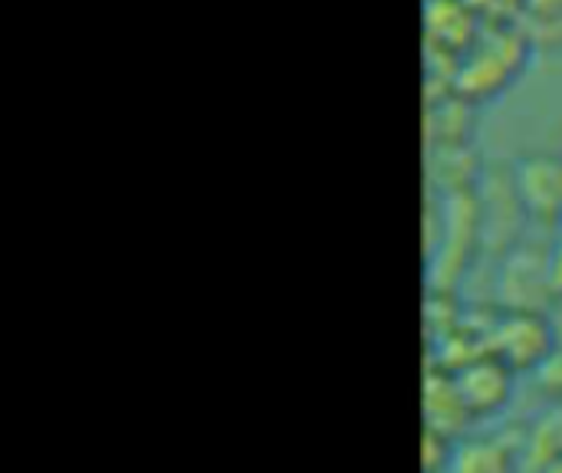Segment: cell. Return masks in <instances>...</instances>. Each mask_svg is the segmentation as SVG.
Returning a JSON list of instances; mask_svg holds the SVG:
<instances>
[{"instance_id": "obj_10", "label": "cell", "mask_w": 562, "mask_h": 473, "mask_svg": "<svg viewBox=\"0 0 562 473\" xmlns=\"http://www.w3.org/2000/svg\"><path fill=\"white\" fill-rule=\"evenodd\" d=\"M517 448L520 435H468L464 441H458L448 473H517Z\"/></svg>"}, {"instance_id": "obj_4", "label": "cell", "mask_w": 562, "mask_h": 473, "mask_svg": "<svg viewBox=\"0 0 562 473\" xmlns=\"http://www.w3.org/2000/svg\"><path fill=\"white\" fill-rule=\"evenodd\" d=\"M507 171L524 214L537 224L557 227L562 221V155L530 151L520 155Z\"/></svg>"}, {"instance_id": "obj_5", "label": "cell", "mask_w": 562, "mask_h": 473, "mask_svg": "<svg viewBox=\"0 0 562 473\" xmlns=\"http://www.w3.org/2000/svg\"><path fill=\"white\" fill-rule=\"evenodd\" d=\"M451 375H454L458 392L474 421H487V418L501 415L514 398L517 375L494 356H477V359L464 362L461 369H454Z\"/></svg>"}, {"instance_id": "obj_13", "label": "cell", "mask_w": 562, "mask_h": 473, "mask_svg": "<svg viewBox=\"0 0 562 473\" xmlns=\"http://www.w3.org/2000/svg\"><path fill=\"white\" fill-rule=\"evenodd\" d=\"M454 441L441 438V435H431L425 431L422 438V464H425V473H448L451 471V461H454Z\"/></svg>"}, {"instance_id": "obj_1", "label": "cell", "mask_w": 562, "mask_h": 473, "mask_svg": "<svg viewBox=\"0 0 562 473\" xmlns=\"http://www.w3.org/2000/svg\"><path fill=\"white\" fill-rule=\"evenodd\" d=\"M530 53L533 43L520 23L484 26L477 43L458 59L454 95L468 99L471 105H484L497 99L530 66Z\"/></svg>"}, {"instance_id": "obj_2", "label": "cell", "mask_w": 562, "mask_h": 473, "mask_svg": "<svg viewBox=\"0 0 562 473\" xmlns=\"http://www.w3.org/2000/svg\"><path fill=\"white\" fill-rule=\"evenodd\" d=\"M560 303L550 270L547 244L520 240L501 254L497 267V309L507 313H547Z\"/></svg>"}, {"instance_id": "obj_15", "label": "cell", "mask_w": 562, "mask_h": 473, "mask_svg": "<svg viewBox=\"0 0 562 473\" xmlns=\"http://www.w3.org/2000/svg\"><path fill=\"white\" fill-rule=\"evenodd\" d=\"M537 385L547 392V398H550V402L562 398V342L557 346V352L550 356V362L540 369V375H537Z\"/></svg>"}, {"instance_id": "obj_16", "label": "cell", "mask_w": 562, "mask_h": 473, "mask_svg": "<svg viewBox=\"0 0 562 473\" xmlns=\"http://www.w3.org/2000/svg\"><path fill=\"white\" fill-rule=\"evenodd\" d=\"M547 250H550V270H553V286H557V293H560V303H562V221L553 227V240L547 244Z\"/></svg>"}, {"instance_id": "obj_11", "label": "cell", "mask_w": 562, "mask_h": 473, "mask_svg": "<svg viewBox=\"0 0 562 473\" xmlns=\"http://www.w3.org/2000/svg\"><path fill=\"white\" fill-rule=\"evenodd\" d=\"M474 109L468 99L461 95H441V99H428V148L438 145H464L474 142Z\"/></svg>"}, {"instance_id": "obj_3", "label": "cell", "mask_w": 562, "mask_h": 473, "mask_svg": "<svg viewBox=\"0 0 562 473\" xmlns=\"http://www.w3.org/2000/svg\"><path fill=\"white\" fill-rule=\"evenodd\" d=\"M560 339L547 313H507L501 309L491 329V356L501 359L514 375L533 372L550 362Z\"/></svg>"}, {"instance_id": "obj_14", "label": "cell", "mask_w": 562, "mask_h": 473, "mask_svg": "<svg viewBox=\"0 0 562 473\" xmlns=\"http://www.w3.org/2000/svg\"><path fill=\"white\" fill-rule=\"evenodd\" d=\"M468 3L484 20V26L520 23V13H524V0H468Z\"/></svg>"}, {"instance_id": "obj_6", "label": "cell", "mask_w": 562, "mask_h": 473, "mask_svg": "<svg viewBox=\"0 0 562 473\" xmlns=\"http://www.w3.org/2000/svg\"><path fill=\"white\" fill-rule=\"evenodd\" d=\"M484 20L468 0H425V53L461 59L481 36Z\"/></svg>"}, {"instance_id": "obj_9", "label": "cell", "mask_w": 562, "mask_h": 473, "mask_svg": "<svg viewBox=\"0 0 562 473\" xmlns=\"http://www.w3.org/2000/svg\"><path fill=\"white\" fill-rule=\"evenodd\" d=\"M562 464V398L550 402L524 431L517 448V473L543 471Z\"/></svg>"}, {"instance_id": "obj_7", "label": "cell", "mask_w": 562, "mask_h": 473, "mask_svg": "<svg viewBox=\"0 0 562 473\" xmlns=\"http://www.w3.org/2000/svg\"><path fill=\"white\" fill-rule=\"evenodd\" d=\"M422 415H425V431L441 435L448 441H464L474 418L458 392V382L448 369L428 365L425 372V398H422Z\"/></svg>"}, {"instance_id": "obj_8", "label": "cell", "mask_w": 562, "mask_h": 473, "mask_svg": "<svg viewBox=\"0 0 562 473\" xmlns=\"http://www.w3.org/2000/svg\"><path fill=\"white\" fill-rule=\"evenodd\" d=\"M484 158L474 142L428 148V181L431 194H464L477 191L484 181Z\"/></svg>"}, {"instance_id": "obj_12", "label": "cell", "mask_w": 562, "mask_h": 473, "mask_svg": "<svg viewBox=\"0 0 562 473\" xmlns=\"http://www.w3.org/2000/svg\"><path fill=\"white\" fill-rule=\"evenodd\" d=\"M520 26L533 49H562V0H524Z\"/></svg>"}]
</instances>
